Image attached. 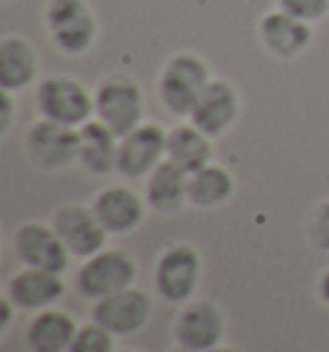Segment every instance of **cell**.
I'll return each instance as SVG.
<instances>
[{"label": "cell", "mask_w": 329, "mask_h": 352, "mask_svg": "<svg viewBox=\"0 0 329 352\" xmlns=\"http://www.w3.org/2000/svg\"><path fill=\"white\" fill-rule=\"evenodd\" d=\"M80 324L70 311L57 306L36 311L26 324V347L29 352H67Z\"/></svg>", "instance_id": "19"}, {"label": "cell", "mask_w": 329, "mask_h": 352, "mask_svg": "<svg viewBox=\"0 0 329 352\" xmlns=\"http://www.w3.org/2000/svg\"><path fill=\"white\" fill-rule=\"evenodd\" d=\"M201 278H204V257L191 242H173L157 254L152 280L157 296L164 303L183 306L193 301Z\"/></svg>", "instance_id": "4"}, {"label": "cell", "mask_w": 329, "mask_h": 352, "mask_svg": "<svg viewBox=\"0 0 329 352\" xmlns=\"http://www.w3.org/2000/svg\"><path fill=\"white\" fill-rule=\"evenodd\" d=\"M41 21L54 50L65 57H85L100 34L96 10L87 0H47Z\"/></svg>", "instance_id": "2"}, {"label": "cell", "mask_w": 329, "mask_h": 352, "mask_svg": "<svg viewBox=\"0 0 329 352\" xmlns=\"http://www.w3.org/2000/svg\"><path fill=\"white\" fill-rule=\"evenodd\" d=\"M275 8H281L283 13H288L293 19L317 26L329 16V0H275Z\"/></svg>", "instance_id": "25"}, {"label": "cell", "mask_w": 329, "mask_h": 352, "mask_svg": "<svg viewBox=\"0 0 329 352\" xmlns=\"http://www.w3.org/2000/svg\"><path fill=\"white\" fill-rule=\"evenodd\" d=\"M213 80L211 65L195 52H175L157 75V98L175 118H191L198 98Z\"/></svg>", "instance_id": "1"}, {"label": "cell", "mask_w": 329, "mask_h": 352, "mask_svg": "<svg viewBox=\"0 0 329 352\" xmlns=\"http://www.w3.org/2000/svg\"><path fill=\"white\" fill-rule=\"evenodd\" d=\"M39 52L26 36L6 34L0 39V90L23 93L39 80Z\"/></svg>", "instance_id": "17"}, {"label": "cell", "mask_w": 329, "mask_h": 352, "mask_svg": "<svg viewBox=\"0 0 329 352\" xmlns=\"http://www.w3.org/2000/svg\"><path fill=\"white\" fill-rule=\"evenodd\" d=\"M167 352H191V350H185V347H178V344H175L173 350H167Z\"/></svg>", "instance_id": "30"}, {"label": "cell", "mask_w": 329, "mask_h": 352, "mask_svg": "<svg viewBox=\"0 0 329 352\" xmlns=\"http://www.w3.org/2000/svg\"><path fill=\"white\" fill-rule=\"evenodd\" d=\"M173 337L178 347L191 352H211L224 344L226 337V316L222 306L211 298H193L180 306L175 316Z\"/></svg>", "instance_id": "8"}, {"label": "cell", "mask_w": 329, "mask_h": 352, "mask_svg": "<svg viewBox=\"0 0 329 352\" xmlns=\"http://www.w3.org/2000/svg\"><path fill=\"white\" fill-rule=\"evenodd\" d=\"M257 39L270 57L281 62H293L311 50L314 26L283 13L281 8H273L257 21Z\"/></svg>", "instance_id": "13"}, {"label": "cell", "mask_w": 329, "mask_h": 352, "mask_svg": "<svg viewBox=\"0 0 329 352\" xmlns=\"http://www.w3.org/2000/svg\"><path fill=\"white\" fill-rule=\"evenodd\" d=\"M114 340L116 337L108 332L106 327H100L98 322H87L80 324L78 334H75L67 352H116Z\"/></svg>", "instance_id": "23"}, {"label": "cell", "mask_w": 329, "mask_h": 352, "mask_svg": "<svg viewBox=\"0 0 329 352\" xmlns=\"http://www.w3.org/2000/svg\"><path fill=\"white\" fill-rule=\"evenodd\" d=\"M240 113H242V96L237 85L226 78H213L195 103L191 121L211 139H219L226 131H232L234 124L240 121Z\"/></svg>", "instance_id": "14"}, {"label": "cell", "mask_w": 329, "mask_h": 352, "mask_svg": "<svg viewBox=\"0 0 329 352\" xmlns=\"http://www.w3.org/2000/svg\"><path fill=\"white\" fill-rule=\"evenodd\" d=\"M317 296H319V301L324 306H329V267H324L317 278Z\"/></svg>", "instance_id": "28"}, {"label": "cell", "mask_w": 329, "mask_h": 352, "mask_svg": "<svg viewBox=\"0 0 329 352\" xmlns=\"http://www.w3.org/2000/svg\"><path fill=\"white\" fill-rule=\"evenodd\" d=\"M90 206L111 236H126L136 232L145 224L149 208L145 196H139L129 186H106L93 196Z\"/></svg>", "instance_id": "15"}, {"label": "cell", "mask_w": 329, "mask_h": 352, "mask_svg": "<svg viewBox=\"0 0 329 352\" xmlns=\"http://www.w3.org/2000/svg\"><path fill=\"white\" fill-rule=\"evenodd\" d=\"M13 124H16V93L0 90V137H8Z\"/></svg>", "instance_id": "26"}, {"label": "cell", "mask_w": 329, "mask_h": 352, "mask_svg": "<svg viewBox=\"0 0 329 352\" xmlns=\"http://www.w3.org/2000/svg\"><path fill=\"white\" fill-rule=\"evenodd\" d=\"M78 131H80L78 165L93 177L114 175L118 165V142H121V137L114 134L98 118H90Z\"/></svg>", "instance_id": "18"}, {"label": "cell", "mask_w": 329, "mask_h": 352, "mask_svg": "<svg viewBox=\"0 0 329 352\" xmlns=\"http://www.w3.org/2000/svg\"><path fill=\"white\" fill-rule=\"evenodd\" d=\"M93 98H96V118L118 137H126L129 131L145 124V90L129 75L103 78L93 90Z\"/></svg>", "instance_id": "6"}, {"label": "cell", "mask_w": 329, "mask_h": 352, "mask_svg": "<svg viewBox=\"0 0 329 352\" xmlns=\"http://www.w3.org/2000/svg\"><path fill=\"white\" fill-rule=\"evenodd\" d=\"M116 352H139V350H116Z\"/></svg>", "instance_id": "31"}, {"label": "cell", "mask_w": 329, "mask_h": 352, "mask_svg": "<svg viewBox=\"0 0 329 352\" xmlns=\"http://www.w3.org/2000/svg\"><path fill=\"white\" fill-rule=\"evenodd\" d=\"M16 314H19V306L10 301L8 296L3 294V298H0V337H6V334L10 332Z\"/></svg>", "instance_id": "27"}, {"label": "cell", "mask_w": 329, "mask_h": 352, "mask_svg": "<svg viewBox=\"0 0 329 352\" xmlns=\"http://www.w3.org/2000/svg\"><path fill=\"white\" fill-rule=\"evenodd\" d=\"M23 149L31 165L44 173H62L67 167L78 165L80 131L49 118H36L23 137Z\"/></svg>", "instance_id": "7"}, {"label": "cell", "mask_w": 329, "mask_h": 352, "mask_svg": "<svg viewBox=\"0 0 329 352\" xmlns=\"http://www.w3.org/2000/svg\"><path fill=\"white\" fill-rule=\"evenodd\" d=\"M13 252L23 267H41L62 273L70 267L72 254L59 239L57 229L44 221H23L13 232Z\"/></svg>", "instance_id": "11"}, {"label": "cell", "mask_w": 329, "mask_h": 352, "mask_svg": "<svg viewBox=\"0 0 329 352\" xmlns=\"http://www.w3.org/2000/svg\"><path fill=\"white\" fill-rule=\"evenodd\" d=\"M167 160L188 175L213 162V139L204 134L193 121L167 129Z\"/></svg>", "instance_id": "21"}, {"label": "cell", "mask_w": 329, "mask_h": 352, "mask_svg": "<svg viewBox=\"0 0 329 352\" xmlns=\"http://www.w3.org/2000/svg\"><path fill=\"white\" fill-rule=\"evenodd\" d=\"M67 294V283L62 273L41 270V267H21L6 283V296L19 306V311H44L57 306Z\"/></svg>", "instance_id": "16"}, {"label": "cell", "mask_w": 329, "mask_h": 352, "mask_svg": "<svg viewBox=\"0 0 329 352\" xmlns=\"http://www.w3.org/2000/svg\"><path fill=\"white\" fill-rule=\"evenodd\" d=\"M49 224L57 229L59 239L65 242L67 252L72 257H78L80 263L93 257L96 252L106 250L108 232L106 226L100 224V219L96 216L93 206L83 204H65L59 206L57 211L52 214Z\"/></svg>", "instance_id": "9"}, {"label": "cell", "mask_w": 329, "mask_h": 352, "mask_svg": "<svg viewBox=\"0 0 329 352\" xmlns=\"http://www.w3.org/2000/svg\"><path fill=\"white\" fill-rule=\"evenodd\" d=\"M234 190H237V180L232 170L216 162H209L206 167L188 175V206L201 211H211L229 204L234 198Z\"/></svg>", "instance_id": "22"}, {"label": "cell", "mask_w": 329, "mask_h": 352, "mask_svg": "<svg viewBox=\"0 0 329 352\" xmlns=\"http://www.w3.org/2000/svg\"><path fill=\"white\" fill-rule=\"evenodd\" d=\"M145 201L160 216L180 214L188 206V173L164 160L145 177Z\"/></svg>", "instance_id": "20"}, {"label": "cell", "mask_w": 329, "mask_h": 352, "mask_svg": "<svg viewBox=\"0 0 329 352\" xmlns=\"http://www.w3.org/2000/svg\"><path fill=\"white\" fill-rule=\"evenodd\" d=\"M164 160H167V131L155 121H145L118 142L116 173L126 180H145Z\"/></svg>", "instance_id": "10"}, {"label": "cell", "mask_w": 329, "mask_h": 352, "mask_svg": "<svg viewBox=\"0 0 329 352\" xmlns=\"http://www.w3.org/2000/svg\"><path fill=\"white\" fill-rule=\"evenodd\" d=\"M34 106L39 118H49L65 126L80 129L96 118L93 90L72 75H49L34 90Z\"/></svg>", "instance_id": "3"}, {"label": "cell", "mask_w": 329, "mask_h": 352, "mask_svg": "<svg viewBox=\"0 0 329 352\" xmlns=\"http://www.w3.org/2000/svg\"><path fill=\"white\" fill-rule=\"evenodd\" d=\"M136 275H139V267H136L134 254L121 247H106L80 263L75 273V288L83 298L96 303L131 288L136 283Z\"/></svg>", "instance_id": "5"}, {"label": "cell", "mask_w": 329, "mask_h": 352, "mask_svg": "<svg viewBox=\"0 0 329 352\" xmlns=\"http://www.w3.org/2000/svg\"><path fill=\"white\" fill-rule=\"evenodd\" d=\"M306 242L317 252H329V198H321L311 208L306 221Z\"/></svg>", "instance_id": "24"}, {"label": "cell", "mask_w": 329, "mask_h": 352, "mask_svg": "<svg viewBox=\"0 0 329 352\" xmlns=\"http://www.w3.org/2000/svg\"><path fill=\"white\" fill-rule=\"evenodd\" d=\"M211 352H240L237 347H229V344H219V347H213Z\"/></svg>", "instance_id": "29"}, {"label": "cell", "mask_w": 329, "mask_h": 352, "mask_svg": "<svg viewBox=\"0 0 329 352\" xmlns=\"http://www.w3.org/2000/svg\"><path fill=\"white\" fill-rule=\"evenodd\" d=\"M93 322L106 327L114 337H134L152 319V298L142 288H126L93 303Z\"/></svg>", "instance_id": "12"}]
</instances>
